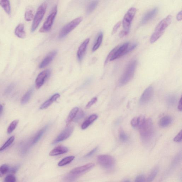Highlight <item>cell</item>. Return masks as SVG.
<instances>
[{"label": "cell", "instance_id": "e575fe53", "mask_svg": "<svg viewBox=\"0 0 182 182\" xmlns=\"http://www.w3.org/2000/svg\"><path fill=\"white\" fill-rule=\"evenodd\" d=\"M119 138L121 141L125 142L128 140V136L123 130H120L119 133Z\"/></svg>", "mask_w": 182, "mask_h": 182}, {"label": "cell", "instance_id": "d6a6232c", "mask_svg": "<svg viewBox=\"0 0 182 182\" xmlns=\"http://www.w3.org/2000/svg\"><path fill=\"white\" fill-rule=\"evenodd\" d=\"M19 122V120H17L13 121L11 123L8 127V128L7 132L8 133L10 134L11 132H13V130L15 129L16 128Z\"/></svg>", "mask_w": 182, "mask_h": 182}, {"label": "cell", "instance_id": "2e32d148", "mask_svg": "<svg viewBox=\"0 0 182 182\" xmlns=\"http://www.w3.org/2000/svg\"><path fill=\"white\" fill-rule=\"evenodd\" d=\"M57 53V51L56 50L53 51L49 52L39 64V68H44L48 66L52 62L56 56Z\"/></svg>", "mask_w": 182, "mask_h": 182}, {"label": "cell", "instance_id": "74e56055", "mask_svg": "<svg viewBox=\"0 0 182 182\" xmlns=\"http://www.w3.org/2000/svg\"><path fill=\"white\" fill-rule=\"evenodd\" d=\"M174 141L176 142H180L182 140V131H180L179 133L174 138Z\"/></svg>", "mask_w": 182, "mask_h": 182}, {"label": "cell", "instance_id": "1f68e13d", "mask_svg": "<svg viewBox=\"0 0 182 182\" xmlns=\"http://www.w3.org/2000/svg\"><path fill=\"white\" fill-rule=\"evenodd\" d=\"M15 140L14 136H12L4 144V145L2 147L0 148V152H2L4 151L5 149H6L8 147H9L13 143Z\"/></svg>", "mask_w": 182, "mask_h": 182}, {"label": "cell", "instance_id": "d590c367", "mask_svg": "<svg viewBox=\"0 0 182 182\" xmlns=\"http://www.w3.org/2000/svg\"><path fill=\"white\" fill-rule=\"evenodd\" d=\"M130 124L133 127L138 128L140 124V120L139 117L133 118L131 121Z\"/></svg>", "mask_w": 182, "mask_h": 182}, {"label": "cell", "instance_id": "9c48e42d", "mask_svg": "<svg viewBox=\"0 0 182 182\" xmlns=\"http://www.w3.org/2000/svg\"><path fill=\"white\" fill-rule=\"evenodd\" d=\"M97 161L101 166L106 169L112 167L115 162L114 158L108 155H99L97 158Z\"/></svg>", "mask_w": 182, "mask_h": 182}, {"label": "cell", "instance_id": "ba28073f", "mask_svg": "<svg viewBox=\"0 0 182 182\" xmlns=\"http://www.w3.org/2000/svg\"><path fill=\"white\" fill-rule=\"evenodd\" d=\"M57 11L58 9H57V5H56L53 8L50 14L49 15L46 21L43 24L42 27L39 30V31L40 33H47L50 31L52 28L53 22L57 14Z\"/></svg>", "mask_w": 182, "mask_h": 182}, {"label": "cell", "instance_id": "7dc6e473", "mask_svg": "<svg viewBox=\"0 0 182 182\" xmlns=\"http://www.w3.org/2000/svg\"><path fill=\"white\" fill-rule=\"evenodd\" d=\"M3 108V107L2 105L0 104V114H1Z\"/></svg>", "mask_w": 182, "mask_h": 182}, {"label": "cell", "instance_id": "5b68a950", "mask_svg": "<svg viewBox=\"0 0 182 182\" xmlns=\"http://www.w3.org/2000/svg\"><path fill=\"white\" fill-rule=\"evenodd\" d=\"M136 12L135 8H130L124 15L122 21L123 26L124 30L120 32V34L123 37L126 36L129 33L130 25Z\"/></svg>", "mask_w": 182, "mask_h": 182}, {"label": "cell", "instance_id": "f546056e", "mask_svg": "<svg viewBox=\"0 0 182 182\" xmlns=\"http://www.w3.org/2000/svg\"><path fill=\"white\" fill-rule=\"evenodd\" d=\"M98 1H93L91 2L89 4L87 8L86 9V13L87 14L92 13L95 9H96L97 6L98 5Z\"/></svg>", "mask_w": 182, "mask_h": 182}, {"label": "cell", "instance_id": "3957f363", "mask_svg": "<svg viewBox=\"0 0 182 182\" xmlns=\"http://www.w3.org/2000/svg\"><path fill=\"white\" fill-rule=\"evenodd\" d=\"M172 19L171 16L169 15L160 22L150 37V43H154L160 38L165 32L166 28L171 24Z\"/></svg>", "mask_w": 182, "mask_h": 182}, {"label": "cell", "instance_id": "ffe728a7", "mask_svg": "<svg viewBox=\"0 0 182 182\" xmlns=\"http://www.w3.org/2000/svg\"><path fill=\"white\" fill-rule=\"evenodd\" d=\"M60 95L58 93L53 95L50 99H49V100L46 101L44 103L42 104V105L41 106L40 108L41 109H46L48 108L49 106L52 104L53 102L56 101L57 99L60 98Z\"/></svg>", "mask_w": 182, "mask_h": 182}, {"label": "cell", "instance_id": "836d02e7", "mask_svg": "<svg viewBox=\"0 0 182 182\" xmlns=\"http://www.w3.org/2000/svg\"><path fill=\"white\" fill-rule=\"evenodd\" d=\"M9 166L6 164L3 165L0 167V177L3 176L9 172Z\"/></svg>", "mask_w": 182, "mask_h": 182}, {"label": "cell", "instance_id": "bcb514c9", "mask_svg": "<svg viewBox=\"0 0 182 182\" xmlns=\"http://www.w3.org/2000/svg\"><path fill=\"white\" fill-rule=\"evenodd\" d=\"M177 20L181 21L182 19V11L179 12L177 15Z\"/></svg>", "mask_w": 182, "mask_h": 182}, {"label": "cell", "instance_id": "c3c4849f", "mask_svg": "<svg viewBox=\"0 0 182 182\" xmlns=\"http://www.w3.org/2000/svg\"></svg>", "mask_w": 182, "mask_h": 182}, {"label": "cell", "instance_id": "b9f144b4", "mask_svg": "<svg viewBox=\"0 0 182 182\" xmlns=\"http://www.w3.org/2000/svg\"><path fill=\"white\" fill-rule=\"evenodd\" d=\"M84 115L83 112L82 110L80 111L79 112L78 115L77 114L76 117L74 118V120L77 121L80 120V118H82L84 116Z\"/></svg>", "mask_w": 182, "mask_h": 182}, {"label": "cell", "instance_id": "cb8c5ba5", "mask_svg": "<svg viewBox=\"0 0 182 182\" xmlns=\"http://www.w3.org/2000/svg\"><path fill=\"white\" fill-rule=\"evenodd\" d=\"M103 37V34L102 33L100 32L99 33L96 42L92 48V51L93 52H94V51H96L99 48L102 42Z\"/></svg>", "mask_w": 182, "mask_h": 182}, {"label": "cell", "instance_id": "d6986e66", "mask_svg": "<svg viewBox=\"0 0 182 182\" xmlns=\"http://www.w3.org/2000/svg\"><path fill=\"white\" fill-rule=\"evenodd\" d=\"M173 121V118L171 116L167 115L163 117L159 120V125L162 127H165L169 125Z\"/></svg>", "mask_w": 182, "mask_h": 182}, {"label": "cell", "instance_id": "f1b7e54d", "mask_svg": "<svg viewBox=\"0 0 182 182\" xmlns=\"http://www.w3.org/2000/svg\"><path fill=\"white\" fill-rule=\"evenodd\" d=\"M177 96L173 94L168 95L167 98V103L169 106H173L177 102Z\"/></svg>", "mask_w": 182, "mask_h": 182}, {"label": "cell", "instance_id": "44dd1931", "mask_svg": "<svg viewBox=\"0 0 182 182\" xmlns=\"http://www.w3.org/2000/svg\"><path fill=\"white\" fill-rule=\"evenodd\" d=\"M98 118V116L94 114L91 115L88 118L87 120H86V121L83 123L82 124V129L85 130L89 126H90L92 123L95 120L97 119Z\"/></svg>", "mask_w": 182, "mask_h": 182}, {"label": "cell", "instance_id": "83f0119b", "mask_svg": "<svg viewBox=\"0 0 182 182\" xmlns=\"http://www.w3.org/2000/svg\"><path fill=\"white\" fill-rule=\"evenodd\" d=\"M47 126H46L42 129L41 130L37 132V133L35 136L34 138H33V144H35L37 142L39 141V139H40L41 136L43 135V133H45L46 130Z\"/></svg>", "mask_w": 182, "mask_h": 182}, {"label": "cell", "instance_id": "603a6c76", "mask_svg": "<svg viewBox=\"0 0 182 182\" xmlns=\"http://www.w3.org/2000/svg\"><path fill=\"white\" fill-rule=\"evenodd\" d=\"M78 111L79 108L77 107L74 108L71 111L66 121V124L67 125L70 124L74 119Z\"/></svg>", "mask_w": 182, "mask_h": 182}, {"label": "cell", "instance_id": "d4e9b609", "mask_svg": "<svg viewBox=\"0 0 182 182\" xmlns=\"http://www.w3.org/2000/svg\"><path fill=\"white\" fill-rule=\"evenodd\" d=\"M25 19L27 21H30L32 20L33 17V8L29 7L26 9L25 13Z\"/></svg>", "mask_w": 182, "mask_h": 182}, {"label": "cell", "instance_id": "8992f818", "mask_svg": "<svg viewBox=\"0 0 182 182\" xmlns=\"http://www.w3.org/2000/svg\"><path fill=\"white\" fill-rule=\"evenodd\" d=\"M47 8V4L45 2L41 4L37 9L32 25L31 31L32 32L35 31L39 27L46 12Z\"/></svg>", "mask_w": 182, "mask_h": 182}, {"label": "cell", "instance_id": "52a82bcc", "mask_svg": "<svg viewBox=\"0 0 182 182\" xmlns=\"http://www.w3.org/2000/svg\"><path fill=\"white\" fill-rule=\"evenodd\" d=\"M83 20L82 17H79L70 22L68 24L63 27L62 30L59 33L58 37L59 39H62L66 37L71 32L78 26Z\"/></svg>", "mask_w": 182, "mask_h": 182}, {"label": "cell", "instance_id": "8fae6325", "mask_svg": "<svg viewBox=\"0 0 182 182\" xmlns=\"http://www.w3.org/2000/svg\"><path fill=\"white\" fill-rule=\"evenodd\" d=\"M94 166V163H90L81 166V167L75 168L71 170L70 172V175L72 176H74V177L80 175L85 172L92 169Z\"/></svg>", "mask_w": 182, "mask_h": 182}, {"label": "cell", "instance_id": "5bb4252c", "mask_svg": "<svg viewBox=\"0 0 182 182\" xmlns=\"http://www.w3.org/2000/svg\"><path fill=\"white\" fill-rule=\"evenodd\" d=\"M158 11V8L156 7L147 12L142 17L140 24L142 25H143L151 20L157 15Z\"/></svg>", "mask_w": 182, "mask_h": 182}, {"label": "cell", "instance_id": "ab89813d", "mask_svg": "<svg viewBox=\"0 0 182 182\" xmlns=\"http://www.w3.org/2000/svg\"><path fill=\"white\" fill-rule=\"evenodd\" d=\"M97 98L95 97L93 98L89 102L88 104L86 105V108H89L91 107L93 105H94L95 103H96L97 101Z\"/></svg>", "mask_w": 182, "mask_h": 182}, {"label": "cell", "instance_id": "4dcf8cb0", "mask_svg": "<svg viewBox=\"0 0 182 182\" xmlns=\"http://www.w3.org/2000/svg\"><path fill=\"white\" fill-rule=\"evenodd\" d=\"M158 171L159 169L157 167L154 168L148 176L147 178L146 179V182H152L153 181L157 175Z\"/></svg>", "mask_w": 182, "mask_h": 182}, {"label": "cell", "instance_id": "e0dca14e", "mask_svg": "<svg viewBox=\"0 0 182 182\" xmlns=\"http://www.w3.org/2000/svg\"><path fill=\"white\" fill-rule=\"evenodd\" d=\"M68 151V148L63 146H59L53 149L49 154L51 156H57L67 153Z\"/></svg>", "mask_w": 182, "mask_h": 182}, {"label": "cell", "instance_id": "9a60e30c", "mask_svg": "<svg viewBox=\"0 0 182 182\" xmlns=\"http://www.w3.org/2000/svg\"><path fill=\"white\" fill-rule=\"evenodd\" d=\"M89 41V39H86L79 47L77 53V57L79 61H81L83 58L85 53L86 52L87 47L88 46Z\"/></svg>", "mask_w": 182, "mask_h": 182}, {"label": "cell", "instance_id": "7402d4cb", "mask_svg": "<svg viewBox=\"0 0 182 182\" xmlns=\"http://www.w3.org/2000/svg\"><path fill=\"white\" fill-rule=\"evenodd\" d=\"M0 5L8 14L10 15L11 8L10 3L8 1H0Z\"/></svg>", "mask_w": 182, "mask_h": 182}, {"label": "cell", "instance_id": "7bdbcfd3", "mask_svg": "<svg viewBox=\"0 0 182 182\" xmlns=\"http://www.w3.org/2000/svg\"><path fill=\"white\" fill-rule=\"evenodd\" d=\"M97 150V148H95L94 149L87 154L85 157H90V156H92L96 151Z\"/></svg>", "mask_w": 182, "mask_h": 182}, {"label": "cell", "instance_id": "6da1fadb", "mask_svg": "<svg viewBox=\"0 0 182 182\" xmlns=\"http://www.w3.org/2000/svg\"><path fill=\"white\" fill-rule=\"evenodd\" d=\"M130 42H126L116 47L113 49L107 57L105 65H106L109 61L115 60L130 52Z\"/></svg>", "mask_w": 182, "mask_h": 182}, {"label": "cell", "instance_id": "ee69618b", "mask_svg": "<svg viewBox=\"0 0 182 182\" xmlns=\"http://www.w3.org/2000/svg\"><path fill=\"white\" fill-rule=\"evenodd\" d=\"M19 167L16 166V167H14L12 168H11V169H9V171L11 173L15 174L17 171Z\"/></svg>", "mask_w": 182, "mask_h": 182}, {"label": "cell", "instance_id": "4316f807", "mask_svg": "<svg viewBox=\"0 0 182 182\" xmlns=\"http://www.w3.org/2000/svg\"><path fill=\"white\" fill-rule=\"evenodd\" d=\"M74 156H70L65 157L59 162L58 165L60 167H62V166L68 165L72 162L74 159Z\"/></svg>", "mask_w": 182, "mask_h": 182}, {"label": "cell", "instance_id": "7a4b0ae2", "mask_svg": "<svg viewBox=\"0 0 182 182\" xmlns=\"http://www.w3.org/2000/svg\"><path fill=\"white\" fill-rule=\"evenodd\" d=\"M140 137L142 141L147 142L151 140L154 133L153 121L151 118L146 119L139 128Z\"/></svg>", "mask_w": 182, "mask_h": 182}, {"label": "cell", "instance_id": "30bf717a", "mask_svg": "<svg viewBox=\"0 0 182 182\" xmlns=\"http://www.w3.org/2000/svg\"><path fill=\"white\" fill-rule=\"evenodd\" d=\"M51 74V70L49 69L43 71L39 73L35 81L36 87L37 89L40 88L43 86Z\"/></svg>", "mask_w": 182, "mask_h": 182}, {"label": "cell", "instance_id": "ac0fdd59", "mask_svg": "<svg viewBox=\"0 0 182 182\" xmlns=\"http://www.w3.org/2000/svg\"><path fill=\"white\" fill-rule=\"evenodd\" d=\"M15 34L19 38L24 39L26 37V33L24 30V25L20 24L15 30Z\"/></svg>", "mask_w": 182, "mask_h": 182}, {"label": "cell", "instance_id": "4fadbf2b", "mask_svg": "<svg viewBox=\"0 0 182 182\" xmlns=\"http://www.w3.org/2000/svg\"><path fill=\"white\" fill-rule=\"evenodd\" d=\"M74 130V127L73 126H70L67 128L57 136L56 139L53 142L52 144H56L67 139L72 134Z\"/></svg>", "mask_w": 182, "mask_h": 182}, {"label": "cell", "instance_id": "277c9868", "mask_svg": "<svg viewBox=\"0 0 182 182\" xmlns=\"http://www.w3.org/2000/svg\"><path fill=\"white\" fill-rule=\"evenodd\" d=\"M137 62L135 60H132L128 63L119 81L120 86H124L129 82L133 78L135 72Z\"/></svg>", "mask_w": 182, "mask_h": 182}, {"label": "cell", "instance_id": "7c38bea8", "mask_svg": "<svg viewBox=\"0 0 182 182\" xmlns=\"http://www.w3.org/2000/svg\"><path fill=\"white\" fill-rule=\"evenodd\" d=\"M154 90L153 87L150 86L146 88L140 99V104L144 105L148 103L153 96Z\"/></svg>", "mask_w": 182, "mask_h": 182}, {"label": "cell", "instance_id": "60d3db41", "mask_svg": "<svg viewBox=\"0 0 182 182\" xmlns=\"http://www.w3.org/2000/svg\"><path fill=\"white\" fill-rule=\"evenodd\" d=\"M121 24V23L120 21L118 22L117 23H116V24L115 25V26L112 30V34H114V33H115L117 31H118V28H119V27L120 26Z\"/></svg>", "mask_w": 182, "mask_h": 182}, {"label": "cell", "instance_id": "f35d334b", "mask_svg": "<svg viewBox=\"0 0 182 182\" xmlns=\"http://www.w3.org/2000/svg\"><path fill=\"white\" fill-rule=\"evenodd\" d=\"M134 182H146V179L143 175H140L136 177Z\"/></svg>", "mask_w": 182, "mask_h": 182}, {"label": "cell", "instance_id": "484cf974", "mask_svg": "<svg viewBox=\"0 0 182 182\" xmlns=\"http://www.w3.org/2000/svg\"><path fill=\"white\" fill-rule=\"evenodd\" d=\"M33 89L31 88L26 93L22 98L21 104H25L29 102V100L30 99L32 94L33 93Z\"/></svg>", "mask_w": 182, "mask_h": 182}, {"label": "cell", "instance_id": "f6af8a7d", "mask_svg": "<svg viewBox=\"0 0 182 182\" xmlns=\"http://www.w3.org/2000/svg\"><path fill=\"white\" fill-rule=\"evenodd\" d=\"M178 109L180 111H182V98H181L179 100L178 105Z\"/></svg>", "mask_w": 182, "mask_h": 182}, {"label": "cell", "instance_id": "8d00e7d4", "mask_svg": "<svg viewBox=\"0 0 182 182\" xmlns=\"http://www.w3.org/2000/svg\"><path fill=\"white\" fill-rule=\"evenodd\" d=\"M4 182H16V179L14 176L10 174L5 178Z\"/></svg>", "mask_w": 182, "mask_h": 182}]
</instances>
